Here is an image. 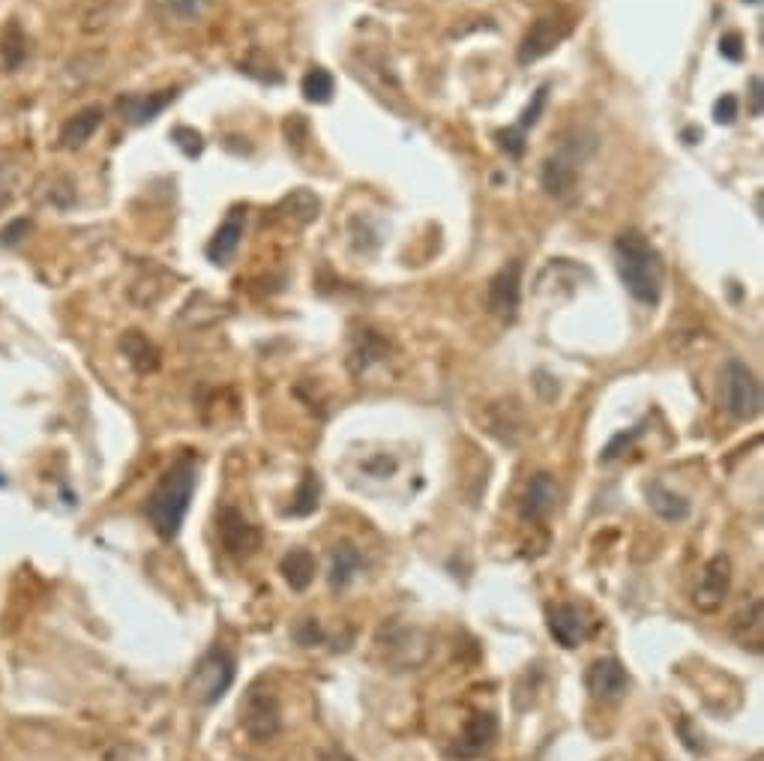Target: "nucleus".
<instances>
[{"label":"nucleus","mask_w":764,"mask_h":761,"mask_svg":"<svg viewBox=\"0 0 764 761\" xmlns=\"http://www.w3.org/2000/svg\"><path fill=\"white\" fill-rule=\"evenodd\" d=\"M615 267L624 288L645 306H657L666 285V261L660 249L639 231H621L615 240Z\"/></svg>","instance_id":"obj_1"},{"label":"nucleus","mask_w":764,"mask_h":761,"mask_svg":"<svg viewBox=\"0 0 764 761\" xmlns=\"http://www.w3.org/2000/svg\"><path fill=\"white\" fill-rule=\"evenodd\" d=\"M195 465L192 462H177L174 468H168L162 474V480L156 483V489L147 498V519L153 525V531L162 540H174L180 534V525L189 513L192 495H195Z\"/></svg>","instance_id":"obj_2"},{"label":"nucleus","mask_w":764,"mask_h":761,"mask_svg":"<svg viewBox=\"0 0 764 761\" xmlns=\"http://www.w3.org/2000/svg\"><path fill=\"white\" fill-rule=\"evenodd\" d=\"M573 27H576V15H573L570 9H564V6L546 12V15H540V18L531 24V30L525 33V39H522V45H519V51H516V60H519L522 66L543 60L546 54H552V51L573 33Z\"/></svg>","instance_id":"obj_3"},{"label":"nucleus","mask_w":764,"mask_h":761,"mask_svg":"<svg viewBox=\"0 0 764 761\" xmlns=\"http://www.w3.org/2000/svg\"><path fill=\"white\" fill-rule=\"evenodd\" d=\"M723 402L726 411L735 420H756L762 414V384L756 378V372L741 363V360H729L726 372H723Z\"/></svg>","instance_id":"obj_4"},{"label":"nucleus","mask_w":764,"mask_h":761,"mask_svg":"<svg viewBox=\"0 0 764 761\" xmlns=\"http://www.w3.org/2000/svg\"><path fill=\"white\" fill-rule=\"evenodd\" d=\"M237 678V660L228 651H210L207 657H201V663L195 666L192 678H189V696L198 705H216L234 684Z\"/></svg>","instance_id":"obj_5"},{"label":"nucleus","mask_w":764,"mask_h":761,"mask_svg":"<svg viewBox=\"0 0 764 761\" xmlns=\"http://www.w3.org/2000/svg\"><path fill=\"white\" fill-rule=\"evenodd\" d=\"M240 726L255 744H267L279 735L282 711L270 687H261V684L249 687V693L240 702Z\"/></svg>","instance_id":"obj_6"},{"label":"nucleus","mask_w":764,"mask_h":761,"mask_svg":"<svg viewBox=\"0 0 764 761\" xmlns=\"http://www.w3.org/2000/svg\"><path fill=\"white\" fill-rule=\"evenodd\" d=\"M546 624H549L552 639H555L561 648H567V651L579 648V645L594 633V621H588L585 609H579V606H573V603H558V606H552V609L546 612Z\"/></svg>","instance_id":"obj_7"},{"label":"nucleus","mask_w":764,"mask_h":761,"mask_svg":"<svg viewBox=\"0 0 764 761\" xmlns=\"http://www.w3.org/2000/svg\"><path fill=\"white\" fill-rule=\"evenodd\" d=\"M522 303V261H510L489 282V309L501 321H513Z\"/></svg>","instance_id":"obj_8"},{"label":"nucleus","mask_w":764,"mask_h":761,"mask_svg":"<svg viewBox=\"0 0 764 761\" xmlns=\"http://www.w3.org/2000/svg\"><path fill=\"white\" fill-rule=\"evenodd\" d=\"M732 588V561L726 555H714L699 576V588H696V606L702 612H717Z\"/></svg>","instance_id":"obj_9"},{"label":"nucleus","mask_w":764,"mask_h":761,"mask_svg":"<svg viewBox=\"0 0 764 761\" xmlns=\"http://www.w3.org/2000/svg\"><path fill=\"white\" fill-rule=\"evenodd\" d=\"M579 162H582L579 147L570 144V141H564L561 150H558L555 156H549L546 165H543V189H546L552 198L570 195L573 186H576V177H579Z\"/></svg>","instance_id":"obj_10"},{"label":"nucleus","mask_w":764,"mask_h":761,"mask_svg":"<svg viewBox=\"0 0 764 761\" xmlns=\"http://www.w3.org/2000/svg\"><path fill=\"white\" fill-rule=\"evenodd\" d=\"M585 687L594 699H603V702H612V699H621L630 687V675L624 669L621 660L615 657H603V660H594L585 672Z\"/></svg>","instance_id":"obj_11"},{"label":"nucleus","mask_w":764,"mask_h":761,"mask_svg":"<svg viewBox=\"0 0 764 761\" xmlns=\"http://www.w3.org/2000/svg\"><path fill=\"white\" fill-rule=\"evenodd\" d=\"M216 531H219L225 552H231V555H252L261 546V531L255 525H249V519L234 507H225L219 513Z\"/></svg>","instance_id":"obj_12"},{"label":"nucleus","mask_w":764,"mask_h":761,"mask_svg":"<svg viewBox=\"0 0 764 761\" xmlns=\"http://www.w3.org/2000/svg\"><path fill=\"white\" fill-rule=\"evenodd\" d=\"M558 507V480L549 474V471H537L528 486H525V495H522V519L528 522H546Z\"/></svg>","instance_id":"obj_13"},{"label":"nucleus","mask_w":764,"mask_h":761,"mask_svg":"<svg viewBox=\"0 0 764 761\" xmlns=\"http://www.w3.org/2000/svg\"><path fill=\"white\" fill-rule=\"evenodd\" d=\"M174 99H177V87L159 90V93H123L114 105H117V114H120L126 123L144 126V123L156 120Z\"/></svg>","instance_id":"obj_14"},{"label":"nucleus","mask_w":764,"mask_h":761,"mask_svg":"<svg viewBox=\"0 0 764 761\" xmlns=\"http://www.w3.org/2000/svg\"><path fill=\"white\" fill-rule=\"evenodd\" d=\"M546 102H549V84H543V87H537V90H534V96H531V102H528V108L522 111V117H519V123H516V126H510V129H504V132H498L501 150H507L513 159H519V156L525 153V135H528V129H531V126H537L540 114L546 111Z\"/></svg>","instance_id":"obj_15"},{"label":"nucleus","mask_w":764,"mask_h":761,"mask_svg":"<svg viewBox=\"0 0 764 761\" xmlns=\"http://www.w3.org/2000/svg\"><path fill=\"white\" fill-rule=\"evenodd\" d=\"M243 228H246V213L243 210H231L228 219L219 225V231L213 234V240L207 243V258L219 267L231 264V258L237 255L240 249V240H243Z\"/></svg>","instance_id":"obj_16"},{"label":"nucleus","mask_w":764,"mask_h":761,"mask_svg":"<svg viewBox=\"0 0 764 761\" xmlns=\"http://www.w3.org/2000/svg\"><path fill=\"white\" fill-rule=\"evenodd\" d=\"M498 738V720L492 714H474L468 723H465V732L459 738V747H456V756L462 759H474V756H483Z\"/></svg>","instance_id":"obj_17"},{"label":"nucleus","mask_w":764,"mask_h":761,"mask_svg":"<svg viewBox=\"0 0 764 761\" xmlns=\"http://www.w3.org/2000/svg\"><path fill=\"white\" fill-rule=\"evenodd\" d=\"M102 120H105V111H102L99 105H90V108L72 114V117L60 126V135H57L60 147H63V150H78L81 144H87V141L93 138V132L102 126Z\"/></svg>","instance_id":"obj_18"},{"label":"nucleus","mask_w":764,"mask_h":761,"mask_svg":"<svg viewBox=\"0 0 764 761\" xmlns=\"http://www.w3.org/2000/svg\"><path fill=\"white\" fill-rule=\"evenodd\" d=\"M645 495H648L651 510H654L660 519H666V522H684V519L690 516V501H687L684 495H678L675 489L663 486L660 480L651 483V486L645 489Z\"/></svg>","instance_id":"obj_19"},{"label":"nucleus","mask_w":764,"mask_h":761,"mask_svg":"<svg viewBox=\"0 0 764 761\" xmlns=\"http://www.w3.org/2000/svg\"><path fill=\"white\" fill-rule=\"evenodd\" d=\"M120 348H123L126 360L132 363V369H135L138 375H147V372H156V369H159V351H156V345H153L147 336H141L138 330L123 333Z\"/></svg>","instance_id":"obj_20"},{"label":"nucleus","mask_w":764,"mask_h":761,"mask_svg":"<svg viewBox=\"0 0 764 761\" xmlns=\"http://www.w3.org/2000/svg\"><path fill=\"white\" fill-rule=\"evenodd\" d=\"M360 567H363V555H360V549H354L351 543H339V546L333 549L330 588H333V591H345V588L354 582V576L360 573Z\"/></svg>","instance_id":"obj_21"},{"label":"nucleus","mask_w":764,"mask_h":761,"mask_svg":"<svg viewBox=\"0 0 764 761\" xmlns=\"http://www.w3.org/2000/svg\"><path fill=\"white\" fill-rule=\"evenodd\" d=\"M279 570H282V579H285L294 591H306V588L312 585V579H315V555H312L309 549H291V552L282 558Z\"/></svg>","instance_id":"obj_22"},{"label":"nucleus","mask_w":764,"mask_h":761,"mask_svg":"<svg viewBox=\"0 0 764 761\" xmlns=\"http://www.w3.org/2000/svg\"><path fill=\"white\" fill-rule=\"evenodd\" d=\"M300 90H303V99L306 102H315V105H327L336 93V78L324 69V66H315L303 75L300 81Z\"/></svg>","instance_id":"obj_23"},{"label":"nucleus","mask_w":764,"mask_h":761,"mask_svg":"<svg viewBox=\"0 0 764 761\" xmlns=\"http://www.w3.org/2000/svg\"><path fill=\"white\" fill-rule=\"evenodd\" d=\"M318 498H321V480L315 471H306L294 498H291V507L285 510V516H312L318 510Z\"/></svg>","instance_id":"obj_24"},{"label":"nucleus","mask_w":764,"mask_h":761,"mask_svg":"<svg viewBox=\"0 0 764 761\" xmlns=\"http://www.w3.org/2000/svg\"><path fill=\"white\" fill-rule=\"evenodd\" d=\"M735 636L741 639V645H744V648L762 651V642H764V612H762V603H759V600H756V603L750 606V612H747V615H741V618H738Z\"/></svg>","instance_id":"obj_25"},{"label":"nucleus","mask_w":764,"mask_h":761,"mask_svg":"<svg viewBox=\"0 0 764 761\" xmlns=\"http://www.w3.org/2000/svg\"><path fill=\"white\" fill-rule=\"evenodd\" d=\"M0 54H3V60H6L9 69H15V66L24 60V54H27V36L21 33L18 21H9V24L3 27V33H0Z\"/></svg>","instance_id":"obj_26"},{"label":"nucleus","mask_w":764,"mask_h":761,"mask_svg":"<svg viewBox=\"0 0 764 761\" xmlns=\"http://www.w3.org/2000/svg\"><path fill=\"white\" fill-rule=\"evenodd\" d=\"M171 141L183 150V156H189V159H195V156H201V150H204V135L198 132V129H192V126H177L174 132H171Z\"/></svg>","instance_id":"obj_27"},{"label":"nucleus","mask_w":764,"mask_h":761,"mask_svg":"<svg viewBox=\"0 0 764 761\" xmlns=\"http://www.w3.org/2000/svg\"><path fill=\"white\" fill-rule=\"evenodd\" d=\"M642 432H645V423L633 426L630 432H621V435H615V438L609 441V447L603 450V462H612V459H618V456H621V450L633 447V441H636V438H639Z\"/></svg>","instance_id":"obj_28"},{"label":"nucleus","mask_w":764,"mask_h":761,"mask_svg":"<svg viewBox=\"0 0 764 761\" xmlns=\"http://www.w3.org/2000/svg\"><path fill=\"white\" fill-rule=\"evenodd\" d=\"M738 111H741V105H738V96H732V93H726L714 102V120L720 126H732L738 120Z\"/></svg>","instance_id":"obj_29"},{"label":"nucleus","mask_w":764,"mask_h":761,"mask_svg":"<svg viewBox=\"0 0 764 761\" xmlns=\"http://www.w3.org/2000/svg\"><path fill=\"white\" fill-rule=\"evenodd\" d=\"M720 54L726 57V60H732V63H738L741 57H744V39H741V33H726L723 39H720Z\"/></svg>","instance_id":"obj_30"},{"label":"nucleus","mask_w":764,"mask_h":761,"mask_svg":"<svg viewBox=\"0 0 764 761\" xmlns=\"http://www.w3.org/2000/svg\"><path fill=\"white\" fill-rule=\"evenodd\" d=\"M27 231H30V222H27V219H12V222L0 231V243H3V246H18L21 237H27Z\"/></svg>","instance_id":"obj_31"},{"label":"nucleus","mask_w":764,"mask_h":761,"mask_svg":"<svg viewBox=\"0 0 764 761\" xmlns=\"http://www.w3.org/2000/svg\"><path fill=\"white\" fill-rule=\"evenodd\" d=\"M168 9L180 21H195L201 15V0H168Z\"/></svg>","instance_id":"obj_32"},{"label":"nucleus","mask_w":764,"mask_h":761,"mask_svg":"<svg viewBox=\"0 0 764 761\" xmlns=\"http://www.w3.org/2000/svg\"><path fill=\"white\" fill-rule=\"evenodd\" d=\"M297 642L306 645V648H312L315 642H321V627H318L315 618H306V621L297 627Z\"/></svg>","instance_id":"obj_33"},{"label":"nucleus","mask_w":764,"mask_h":761,"mask_svg":"<svg viewBox=\"0 0 764 761\" xmlns=\"http://www.w3.org/2000/svg\"><path fill=\"white\" fill-rule=\"evenodd\" d=\"M750 96H753V114H756V117H762L764 84H762V78H759V75H753V78H750Z\"/></svg>","instance_id":"obj_34"},{"label":"nucleus","mask_w":764,"mask_h":761,"mask_svg":"<svg viewBox=\"0 0 764 761\" xmlns=\"http://www.w3.org/2000/svg\"><path fill=\"white\" fill-rule=\"evenodd\" d=\"M324 761H357L351 759L348 753H342V750H330V753H324Z\"/></svg>","instance_id":"obj_35"},{"label":"nucleus","mask_w":764,"mask_h":761,"mask_svg":"<svg viewBox=\"0 0 764 761\" xmlns=\"http://www.w3.org/2000/svg\"><path fill=\"white\" fill-rule=\"evenodd\" d=\"M744 3H762V0H744Z\"/></svg>","instance_id":"obj_36"}]
</instances>
